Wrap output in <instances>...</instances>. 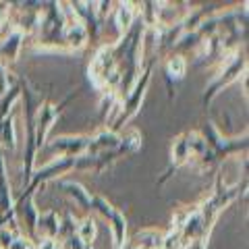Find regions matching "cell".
Wrapping results in <instances>:
<instances>
[{
    "label": "cell",
    "instance_id": "obj_14",
    "mask_svg": "<svg viewBox=\"0 0 249 249\" xmlns=\"http://www.w3.org/2000/svg\"><path fill=\"white\" fill-rule=\"evenodd\" d=\"M189 158H191V152H189V145H187V133H183V135H178L175 139V143H173V164H175V168L185 164Z\"/></svg>",
    "mask_w": 249,
    "mask_h": 249
},
{
    "label": "cell",
    "instance_id": "obj_11",
    "mask_svg": "<svg viewBox=\"0 0 249 249\" xmlns=\"http://www.w3.org/2000/svg\"><path fill=\"white\" fill-rule=\"evenodd\" d=\"M110 229H112V239H114V247L121 249L124 245V235H127V220L124 216L116 210L110 218Z\"/></svg>",
    "mask_w": 249,
    "mask_h": 249
},
{
    "label": "cell",
    "instance_id": "obj_8",
    "mask_svg": "<svg viewBox=\"0 0 249 249\" xmlns=\"http://www.w3.org/2000/svg\"><path fill=\"white\" fill-rule=\"evenodd\" d=\"M21 40H23V34L17 29L11 31L4 40H0V58H9V60L17 58V54L21 50V44H23Z\"/></svg>",
    "mask_w": 249,
    "mask_h": 249
},
{
    "label": "cell",
    "instance_id": "obj_1",
    "mask_svg": "<svg viewBox=\"0 0 249 249\" xmlns=\"http://www.w3.org/2000/svg\"><path fill=\"white\" fill-rule=\"evenodd\" d=\"M147 83H150V69H145V73H143L142 79H137L135 85H133V89L127 91V100H124V104H123V110H121L119 119H116V123L112 124L110 131L123 127V123H127L131 116L137 112V108L142 106V100H143V93H145Z\"/></svg>",
    "mask_w": 249,
    "mask_h": 249
},
{
    "label": "cell",
    "instance_id": "obj_3",
    "mask_svg": "<svg viewBox=\"0 0 249 249\" xmlns=\"http://www.w3.org/2000/svg\"><path fill=\"white\" fill-rule=\"evenodd\" d=\"M58 108L54 104H40L36 112V123H34V139H36V150H40L46 142V135L52 129L54 121L58 116Z\"/></svg>",
    "mask_w": 249,
    "mask_h": 249
},
{
    "label": "cell",
    "instance_id": "obj_13",
    "mask_svg": "<svg viewBox=\"0 0 249 249\" xmlns=\"http://www.w3.org/2000/svg\"><path fill=\"white\" fill-rule=\"evenodd\" d=\"M135 249H162V237L156 231H142L133 241Z\"/></svg>",
    "mask_w": 249,
    "mask_h": 249
},
{
    "label": "cell",
    "instance_id": "obj_2",
    "mask_svg": "<svg viewBox=\"0 0 249 249\" xmlns=\"http://www.w3.org/2000/svg\"><path fill=\"white\" fill-rule=\"evenodd\" d=\"M243 69H245V58H243V56H232V58L227 62V67H224V71L220 73V77H216V81L206 89V93H204V104L212 102V98L216 96V93L220 91L224 85H229L231 81H235L237 77L241 75V71H243Z\"/></svg>",
    "mask_w": 249,
    "mask_h": 249
},
{
    "label": "cell",
    "instance_id": "obj_17",
    "mask_svg": "<svg viewBox=\"0 0 249 249\" xmlns=\"http://www.w3.org/2000/svg\"><path fill=\"white\" fill-rule=\"evenodd\" d=\"M73 235H77V220L73 218V214H67L58 224V235L56 237L65 241V239L73 237Z\"/></svg>",
    "mask_w": 249,
    "mask_h": 249
},
{
    "label": "cell",
    "instance_id": "obj_4",
    "mask_svg": "<svg viewBox=\"0 0 249 249\" xmlns=\"http://www.w3.org/2000/svg\"><path fill=\"white\" fill-rule=\"evenodd\" d=\"M89 139L88 137H58L52 142V150L62 154V158H75L83 152H88Z\"/></svg>",
    "mask_w": 249,
    "mask_h": 249
},
{
    "label": "cell",
    "instance_id": "obj_7",
    "mask_svg": "<svg viewBox=\"0 0 249 249\" xmlns=\"http://www.w3.org/2000/svg\"><path fill=\"white\" fill-rule=\"evenodd\" d=\"M13 197H11V189H9V181H6V173H4V158L0 154V218L13 214Z\"/></svg>",
    "mask_w": 249,
    "mask_h": 249
},
{
    "label": "cell",
    "instance_id": "obj_18",
    "mask_svg": "<svg viewBox=\"0 0 249 249\" xmlns=\"http://www.w3.org/2000/svg\"><path fill=\"white\" fill-rule=\"evenodd\" d=\"M60 249H88V245H83L81 243V239L77 237V235H73V237H69V239H65L60 243Z\"/></svg>",
    "mask_w": 249,
    "mask_h": 249
},
{
    "label": "cell",
    "instance_id": "obj_10",
    "mask_svg": "<svg viewBox=\"0 0 249 249\" xmlns=\"http://www.w3.org/2000/svg\"><path fill=\"white\" fill-rule=\"evenodd\" d=\"M135 17H137V13L133 9V4H129V2L119 4V9H116V25H119V31L123 36L133 27Z\"/></svg>",
    "mask_w": 249,
    "mask_h": 249
},
{
    "label": "cell",
    "instance_id": "obj_16",
    "mask_svg": "<svg viewBox=\"0 0 249 249\" xmlns=\"http://www.w3.org/2000/svg\"><path fill=\"white\" fill-rule=\"evenodd\" d=\"M187 71V62L183 56H173L166 62V75L173 77V79H181Z\"/></svg>",
    "mask_w": 249,
    "mask_h": 249
},
{
    "label": "cell",
    "instance_id": "obj_9",
    "mask_svg": "<svg viewBox=\"0 0 249 249\" xmlns=\"http://www.w3.org/2000/svg\"><path fill=\"white\" fill-rule=\"evenodd\" d=\"M60 187H62V189H65V191L69 193V196H71V197H73V199H75L81 208H85V210H89V208H91V197H93V196H91L89 191H85L79 183L62 181V183H60Z\"/></svg>",
    "mask_w": 249,
    "mask_h": 249
},
{
    "label": "cell",
    "instance_id": "obj_12",
    "mask_svg": "<svg viewBox=\"0 0 249 249\" xmlns=\"http://www.w3.org/2000/svg\"><path fill=\"white\" fill-rule=\"evenodd\" d=\"M0 142H4V145L9 150H15L17 145V137H15V116L13 112H9L0 123Z\"/></svg>",
    "mask_w": 249,
    "mask_h": 249
},
{
    "label": "cell",
    "instance_id": "obj_6",
    "mask_svg": "<svg viewBox=\"0 0 249 249\" xmlns=\"http://www.w3.org/2000/svg\"><path fill=\"white\" fill-rule=\"evenodd\" d=\"M58 224H60V218L56 216V212H44V214H37L36 231L40 232L44 239H56Z\"/></svg>",
    "mask_w": 249,
    "mask_h": 249
},
{
    "label": "cell",
    "instance_id": "obj_15",
    "mask_svg": "<svg viewBox=\"0 0 249 249\" xmlns=\"http://www.w3.org/2000/svg\"><path fill=\"white\" fill-rule=\"evenodd\" d=\"M77 237L81 239L83 245H89L96 239V224L91 218H85V220H81V224H77Z\"/></svg>",
    "mask_w": 249,
    "mask_h": 249
},
{
    "label": "cell",
    "instance_id": "obj_5",
    "mask_svg": "<svg viewBox=\"0 0 249 249\" xmlns=\"http://www.w3.org/2000/svg\"><path fill=\"white\" fill-rule=\"evenodd\" d=\"M88 27L83 25V23H73V25H67L65 27V36H62V42H65L67 48L71 50H79L85 46V42H88Z\"/></svg>",
    "mask_w": 249,
    "mask_h": 249
}]
</instances>
